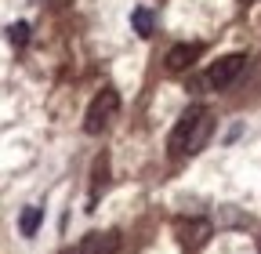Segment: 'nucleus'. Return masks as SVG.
Here are the masks:
<instances>
[{"instance_id":"f257e3e1","label":"nucleus","mask_w":261,"mask_h":254,"mask_svg":"<svg viewBox=\"0 0 261 254\" xmlns=\"http://www.w3.org/2000/svg\"><path fill=\"white\" fill-rule=\"evenodd\" d=\"M211 127H214V120H211V113H207L203 106H189V109L178 116L174 131H171V138H167L171 156H192V153H200V149L207 145V138H211Z\"/></svg>"},{"instance_id":"f03ea898","label":"nucleus","mask_w":261,"mask_h":254,"mask_svg":"<svg viewBox=\"0 0 261 254\" xmlns=\"http://www.w3.org/2000/svg\"><path fill=\"white\" fill-rule=\"evenodd\" d=\"M116 113H120V91L116 87H102L91 98L87 113H84V131L87 135H102L106 127L116 120Z\"/></svg>"},{"instance_id":"7ed1b4c3","label":"nucleus","mask_w":261,"mask_h":254,"mask_svg":"<svg viewBox=\"0 0 261 254\" xmlns=\"http://www.w3.org/2000/svg\"><path fill=\"white\" fill-rule=\"evenodd\" d=\"M243 66H247V55H221L218 62H211V69H207V87H214V91H225V87H232L236 84V77L243 73Z\"/></svg>"},{"instance_id":"20e7f679","label":"nucleus","mask_w":261,"mask_h":254,"mask_svg":"<svg viewBox=\"0 0 261 254\" xmlns=\"http://www.w3.org/2000/svg\"><path fill=\"white\" fill-rule=\"evenodd\" d=\"M174 229H178V240H181L185 250H196L211 240V221L207 218H181Z\"/></svg>"},{"instance_id":"39448f33","label":"nucleus","mask_w":261,"mask_h":254,"mask_svg":"<svg viewBox=\"0 0 261 254\" xmlns=\"http://www.w3.org/2000/svg\"><path fill=\"white\" fill-rule=\"evenodd\" d=\"M116 250H120V233L116 229L87 233L84 243H80V254H116Z\"/></svg>"},{"instance_id":"423d86ee","label":"nucleus","mask_w":261,"mask_h":254,"mask_svg":"<svg viewBox=\"0 0 261 254\" xmlns=\"http://www.w3.org/2000/svg\"><path fill=\"white\" fill-rule=\"evenodd\" d=\"M196 58H200V44H174L167 51V69L171 73H185Z\"/></svg>"},{"instance_id":"0eeeda50","label":"nucleus","mask_w":261,"mask_h":254,"mask_svg":"<svg viewBox=\"0 0 261 254\" xmlns=\"http://www.w3.org/2000/svg\"><path fill=\"white\" fill-rule=\"evenodd\" d=\"M106 189H109V156L102 153V156L94 160V171H91V196H87V200L98 204V196H102Z\"/></svg>"},{"instance_id":"6e6552de","label":"nucleus","mask_w":261,"mask_h":254,"mask_svg":"<svg viewBox=\"0 0 261 254\" xmlns=\"http://www.w3.org/2000/svg\"><path fill=\"white\" fill-rule=\"evenodd\" d=\"M40 221H44V211H40V207H25V211L18 214V233H22V236H37Z\"/></svg>"},{"instance_id":"1a4fd4ad","label":"nucleus","mask_w":261,"mask_h":254,"mask_svg":"<svg viewBox=\"0 0 261 254\" xmlns=\"http://www.w3.org/2000/svg\"><path fill=\"white\" fill-rule=\"evenodd\" d=\"M130 26H135V33H138V37H152L156 18H152L149 8H135V15H130Z\"/></svg>"},{"instance_id":"9d476101","label":"nucleus","mask_w":261,"mask_h":254,"mask_svg":"<svg viewBox=\"0 0 261 254\" xmlns=\"http://www.w3.org/2000/svg\"><path fill=\"white\" fill-rule=\"evenodd\" d=\"M8 40H11L15 47H25V40H29V26H25V22H15V26L8 29Z\"/></svg>"}]
</instances>
